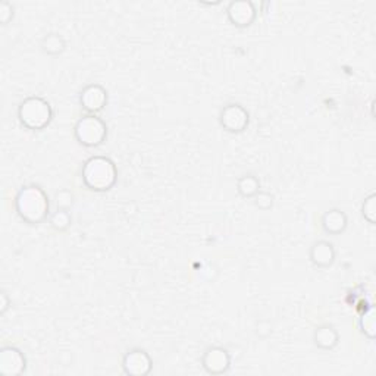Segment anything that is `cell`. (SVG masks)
<instances>
[{
	"instance_id": "1",
	"label": "cell",
	"mask_w": 376,
	"mask_h": 376,
	"mask_svg": "<svg viewBox=\"0 0 376 376\" xmlns=\"http://www.w3.org/2000/svg\"><path fill=\"white\" fill-rule=\"evenodd\" d=\"M15 210L25 223L40 225L51 218V199L40 186H24L16 193Z\"/></svg>"
},
{
	"instance_id": "18",
	"label": "cell",
	"mask_w": 376,
	"mask_h": 376,
	"mask_svg": "<svg viewBox=\"0 0 376 376\" xmlns=\"http://www.w3.org/2000/svg\"><path fill=\"white\" fill-rule=\"evenodd\" d=\"M362 216L368 223L370 225L376 223V194L375 193H370L368 197H365L362 203Z\"/></svg>"
},
{
	"instance_id": "21",
	"label": "cell",
	"mask_w": 376,
	"mask_h": 376,
	"mask_svg": "<svg viewBox=\"0 0 376 376\" xmlns=\"http://www.w3.org/2000/svg\"><path fill=\"white\" fill-rule=\"evenodd\" d=\"M13 15H15V8L12 4L9 2L0 4V22H2V25H8L13 20Z\"/></svg>"
},
{
	"instance_id": "5",
	"label": "cell",
	"mask_w": 376,
	"mask_h": 376,
	"mask_svg": "<svg viewBox=\"0 0 376 376\" xmlns=\"http://www.w3.org/2000/svg\"><path fill=\"white\" fill-rule=\"evenodd\" d=\"M219 124L231 134H241L250 124V113L240 103H230L222 108L219 113Z\"/></svg>"
},
{
	"instance_id": "20",
	"label": "cell",
	"mask_w": 376,
	"mask_h": 376,
	"mask_svg": "<svg viewBox=\"0 0 376 376\" xmlns=\"http://www.w3.org/2000/svg\"><path fill=\"white\" fill-rule=\"evenodd\" d=\"M253 199H254L256 207H259L260 210H269V209H272L273 202H275L273 194H271L268 191H261V190L254 195Z\"/></svg>"
},
{
	"instance_id": "7",
	"label": "cell",
	"mask_w": 376,
	"mask_h": 376,
	"mask_svg": "<svg viewBox=\"0 0 376 376\" xmlns=\"http://www.w3.org/2000/svg\"><path fill=\"white\" fill-rule=\"evenodd\" d=\"M122 370L129 376H147L153 370V358L144 349H131L122 357Z\"/></svg>"
},
{
	"instance_id": "17",
	"label": "cell",
	"mask_w": 376,
	"mask_h": 376,
	"mask_svg": "<svg viewBox=\"0 0 376 376\" xmlns=\"http://www.w3.org/2000/svg\"><path fill=\"white\" fill-rule=\"evenodd\" d=\"M358 328H361V332L369 338L373 339L376 334V323H375V310L370 306L368 310L362 313L361 319H358Z\"/></svg>"
},
{
	"instance_id": "9",
	"label": "cell",
	"mask_w": 376,
	"mask_h": 376,
	"mask_svg": "<svg viewBox=\"0 0 376 376\" xmlns=\"http://www.w3.org/2000/svg\"><path fill=\"white\" fill-rule=\"evenodd\" d=\"M226 18L235 28H249L257 18V9L250 0H235L228 5Z\"/></svg>"
},
{
	"instance_id": "19",
	"label": "cell",
	"mask_w": 376,
	"mask_h": 376,
	"mask_svg": "<svg viewBox=\"0 0 376 376\" xmlns=\"http://www.w3.org/2000/svg\"><path fill=\"white\" fill-rule=\"evenodd\" d=\"M55 203L58 209L70 210L74 206V194L71 190H59L55 194Z\"/></svg>"
},
{
	"instance_id": "11",
	"label": "cell",
	"mask_w": 376,
	"mask_h": 376,
	"mask_svg": "<svg viewBox=\"0 0 376 376\" xmlns=\"http://www.w3.org/2000/svg\"><path fill=\"white\" fill-rule=\"evenodd\" d=\"M309 259L312 261V265L319 269H326L331 268L335 264L337 259V252L334 244L326 241V240H319L312 244V247L309 250Z\"/></svg>"
},
{
	"instance_id": "4",
	"label": "cell",
	"mask_w": 376,
	"mask_h": 376,
	"mask_svg": "<svg viewBox=\"0 0 376 376\" xmlns=\"http://www.w3.org/2000/svg\"><path fill=\"white\" fill-rule=\"evenodd\" d=\"M74 137L78 144L87 149L101 147L108 138V125L97 115H84L74 127Z\"/></svg>"
},
{
	"instance_id": "15",
	"label": "cell",
	"mask_w": 376,
	"mask_h": 376,
	"mask_svg": "<svg viewBox=\"0 0 376 376\" xmlns=\"http://www.w3.org/2000/svg\"><path fill=\"white\" fill-rule=\"evenodd\" d=\"M237 191L244 199H253L254 195L260 191L259 178L253 174L240 176L238 181H237Z\"/></svg>"
},
{
	"instance_id": "13",
	"label": "cell",
	"mask_w": 376,
	"mask_h": 376,
	"mask_svg": "<svg viewBox=\"0 0 376 376\" xmlns=\"http://www.w3.org/2000/svg\"><path fill=\"white\" fill-rule=\"evenodd\" d=\"M315 346L323 351L334 350L339 342V332L332 325H320L313 332Z\"/></svg>"
},
{
	"instance_id": "12",
	"label": "cell",
	"mask_w": 376,
	"mask_h": 376,
	"mask_svg": "<svg viewBox=\"0 0 376 376\" xmlns=\"http://www.w3.org/2000/svg\"><path fill=\"white\" fill-rule=\"evenodd\" d=\"M322 230L330 235H341L344 234L349 226V218L346 212L341 209H330L326 210L320 219Z\"/></svg>"
},
{
	"instance_id": "3",
	"label": "cell",
	"mask_w": 376,
	"mask_h": 376,
	"mask_svg": "<svg viewBox=\"0 0 376 376\" xmlns=\"http://www.w3.org/2000/svg\"><path fill=\"white\" fill-rule=\"evenodd\" d=\"M18 119L30 131H43L53 121V108L44 97L30 96L18 106Z\"/></svg>"
},
{
	"instance_id": "8",
	"label": "cell",
	"mask_w": 376,
	"mask_h": 376,
	"mask_svg": "<svg viewBox=\"0 0 376 376\" xmlns=\"http://www.w3.org/2000/svg\"><path fill=\"white\" fill-rule=\"evenodd\" d=\"M231 354L221 346H212L202 356V366L209 375H223L231 369Z\"/></svg>"
},
{
	"instance_id": "22",
	"label": "cell",
	"mask_w": 376,
	"mask_h": 376,
	"mask_svg": "<svg viewBox=\"0 0 376 376\" xmlns=\"http://www.w3.org/2000/svg\"><path fill=\"white\" fill-rule=\"evenodd\" d=\"M11 304H12V302L9 300V296L4 291L2 296H0V313L5 315L8 312V309L11 307Z\"/></svg>"
},
{
	"instance_id": "2",
	"label": "cell",
	"mask_w": 376,
	"mask_h": 376,
	"mask_svg": "<svg viewBox=\"0 0 376 376\" xmlns=\"http://www.w3.org/2000/svg\"><path fill=\"white\" fill-rule=\"evenodd\" d=\"M83 184L94 193H106L118 183V168L110 157L91 156L81 168Z\"/></svg>"
},
{
	"instance_id": "10",
	"label": "cell",
	"mask_w": 376,
	"mask_h": 376,
	"mask_svg": "<svg viewBox=\"0 0 376 376\" xmlns=\"http://www.w3.org/2000/svg\"><path fill=\"white\" fill-rule=\"evenodd\" d=\"M27 370L25 354L13 346L0 350V373L4 376H20Z\"/></svg>"
},
{
	"instance_id": "14",
	"label": "cell",
	"mask_w": 376,
	"mask_h": 376,
	"mask_svg": "<svg viewBox=\"0 0 376 376\" xmlns=\"http://www.w3.org/2000/svg\"><path fill=\"white\" fill-rule=\"evenodd\" d=\"M40 47L44 55L56 58L67 51V41L58 32H48L41 39Z\"/></svg>"
},
{
	"instance_id": "6",
	"label": "cell",
	"mask_w": 376,
	"mask_h": 376,
	"mask_svg": "<svg viewBox=\"0 0 376 376\" xmlns=\"http://www.w3.org/2000/svg\"><path fill=\"white\" fill-rule=\"evenodd\" d=\"M109 103L108 90L101 84H89L79 93V106L89 115H99Z\"/></svg>"
},
{
	"instance_id": "16",
	"label": "cell",
	"mask_w": 376,
	"mask_h": 376,
	"mask_svg": "<svg viewBox=\"0 0 376 376\" xmlns=\"http://www.w3.org/2000/svg\"><path fill=\"white\" fill-rule=\"evenodd\" d=\"M48 223H51V226L58 233L68 231L72 225V216L70 214V210L58 209L51 215V218H48Z\"/></svg>"
}]
</instances>
